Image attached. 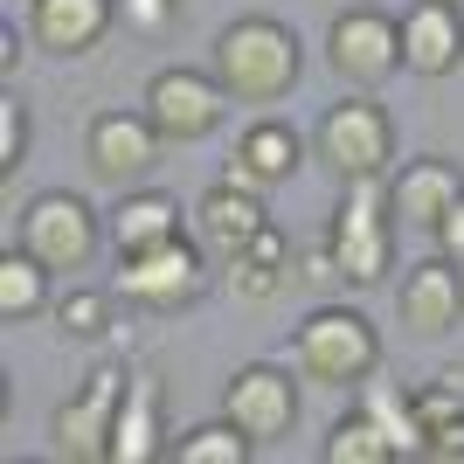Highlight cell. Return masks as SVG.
Listing matches in <instances>:
<instances>
[{"instance_id":"24","label":"cell","mask_w":464,"mask_h":464,"mask_svg":"<svg viewBox=\"0 0 464 464\" xmlns=\"http://www.w3.org/2000/svg\"><path fill=\"white\" fill-rule=\"evenodd\" d=\"M319 458H326V464H402V458H395V444L382 437V423H374L368 409H347V416L326 430Z\"/></svg>"},{"instance_id":"3","label":"cell","mask_w":464,"mask_h":464,"mask_svg":"<svg viewBox=\"0 0 464 464\" xmlns=\"http://www.w3.org/2000/svg\"><path fill=\"white\" fill-rule=\"evenodd\" d=\"M326 250H333L340 285H361V291L395 271V208L374 180H347V194L326 222Z\"/></svg>"},{"instance_id":"19","label":"cell","mask_w":464,"mask_h":464,"mask_svg":"<svg viewBox=\"0 0 464 464\" xmlns=\"http://www.w3.org/2000/svg\"><path fill=\"white\" fill-rule=\"evenodd\" d=\"M104 229H111L118 256H139V250H160V243H180V236H188V208H180L167 188H132L111 208Z\"/></svg>"},{"instance_id":"28","label":"cell","mask_w":464,"mask_h":464,"mask_svg":"<svg viewBox=\"0 0 464 464\" xmlns=\"http://www.w3.org/2000/svg\"><path fill=\"white\" fill-rule=\"evenodd\" d=\"M423 458H430V464H458V458H464V416L423 430Z\"/></svg>"},{"instance_id":"23","label":"cell","mask_w":464,"mask_h":464,"mask_svg":"<svg viewBox=\"0 0 464 464\" xmlns=\"http://www.w3.org/2000/svg\"><path fill=\"white\" fill-rule=\"evenodd\" d=\"M167 458H174V464H250L256 437H250V430H236L229 416H215V423L180 430L174 444H167Z\"/></svg>"},{"instance_id":"30","label":"cell","mask_w":464,"mask_h":464,"mask_svg":"<svg viewBox=\"0 0 464 464\" xmlns=\"http://www.w3.org/2000/svg\"><path fill=\"white\" fill-rule=\"evenodd\" d=\"M21 70V28H0V77Z\"/></svg>"},{"instance_id":"9","label":"cell","mask_w":464,"mask_h":464,"mask_svg":"<svg viewBox=\"0 0 464 464\" xmlns=\"http://www.w3.org/2000/svg\"><path fill=\"white\" fill-rule=\"evenodd\" d=\"M125 402V368H97L70 402L49 416V450L70 464H104L111 458V423Z\"/></svg>"},{"instance_id":"13","label":"cell","mask_w":464,"mask_h":464,"mask_svg":"<svg viewBox=\"0 0 464 464\" xmlns=\"http://www.w3.org/2000/svg\"><path fill=\"white\" fill-rule=\"evenodd\" d=\"M264 222H271L264 194H256V188H236V180H215V188L194 201V243H201L208 256H222V264H229V256L243 250Z\"/></svg>"},{"instance_id":"5","label":"cell","mask_w":464,"mask_h":464,"mask_svg":"<svg viewBox=\"0 0 464 464\" xmlns=\"http://www.w3.org/2000/svg\"><path fill=\"white\" fill-rule=\"evenodd\" d=\"M104 236L111 229H97V208L70 188H49L21 208V243H28L49 271H91V256H97Z\"/></svg>"},{"instance_id":"6","label":"cell","mask_w":464,"mask_h":464,"mask_svg":"<svg viewBox=\"0 0 464 464\" xmlns=\"http://www.w3.org/2000/svg\"><path fill=\"white\" fill-rule=\"evenodd\" d=\"M326 63L347 91H374L402 70V21L382 14V7H347V14L326 28Z\"/></svg>"},{"instance_id":"11","label":"cell","mask_w":464,"mask_h":464,"mask_svg":"<svg viewBox=\"0 0 464 464\" xmlns=\"http://www.w3.org/2000/svg\"><path fill=\"white\" fill-rule=\"evenodd\" d=\"M167 139L153 132V118L146 111H97L91 132H83V160H91L97 180H111V188H139V174L160 160Z\"/></svg>"},{"instance_id":"16","label":"cell","mask_w":464,"mask_h":464,"mask_svg":"<svg viewBox=\"0 0 464 464\" xmlns=\"http://www.w3.org/2000/svg\"><path fill=\"white\" fill-rule=\"evenodd\" d=\"M298 160H305V146H298V132H291L285 118H256V125H243V139H236L222 180L264 194V188H285V180L298 174Z\"/></svg>"},{"instance_id":"21","label":"cell","mask_w":464,"mask_h":464,"mask_svg":"<svg viewBox=\"0 0 464 464\" xmlns=\"http://www.w3.org/2000/svg\"><path fill=\"white\" fill-rule=\"evenodd\" d=\"M361 409H368L374 423H382V437L395 444V458H423V423H416V395L395 382H361Z\"/></svg>"},{"instance_id":"1","label":"cell","mask_w":464,"mask_h":464,"mask_svg":"<svg viewBox=\"0 0 464 464\" xmlns=\"http://www.w3.org/2000/svg\"><path fill=\"white\" fill-rule=\"evenodd\" d=\"M298 77H305V49H298V35L285 21L250 14L215 35V83L236 104H277V97L298 91Z\"/></svg>"},{"instance_id":"7","label":"cell","mask_w":464,"mask_h":464,"mask_svg":"<svg viewBox=\"0 0 464 464\" xmlns=\"http://www.w3.org/2000/svg\"><path fill=\"white\" fill-rule=\"evenodd\" d=\"M201 285H208V250L188 236L125 256V271H118V298H132L139 312H180L201 298Z\"/></svg>"},{"instance_id":"26","label":"cell","mask_w":464,"mask_h":464,"mask_svg":"<svg viewBox=\"0 0 464 464\" xmlns=\"http://www.w3.org/2000/svg\"><path fill=\"white\" fill-rule=\"evenodd\" d=\"M28 139H35V125H28V104H21V97H0V174H14V167H21Z\"/></svg>"},{"instance_id":"15","label":"cell","mask_w":464,"mask_h":464,"mask_svg":"<svg viewBox=\"0 0 464 464\" xmlns=\"http://www.w3.org/2000/svg\"><path fill=\"white\" fill-rule=\"evenodd\" d=\"M464 63V7L450 0H416L402 14V70L416 77H450Z\"/></svg>"},{"instance_id":"2","label":"cell","mask_w":464,"mask_h":464,"mask_svg":"<svg viewBox=\"0 0 464 464\" xmlns=\"http://www.w3.org/2000/svg\"><path fill=\"white\" fill-rule=\"evenodd\" d=\"M291 361L319 388H361L382 368V333H374L368 312H353V305H319V312H305V326L291 333Z\"/></svg>"},{"instance_id":"27","label":"cell","mask_w":464,"mask_h":464,"mask_svg":"<svg viewBox=\"0 0 464 464\" xmlns=\"http://www.w3.org/2000/svg\"><path fill=\"white\" fill-rule=\"evenodd\" d=\"M174 7H180V0H118V21L139 28V35H160V28L174 21Z\"/></svg>"},{"instance_id":"31","label":"cell","mask_w":464,"mask_h":464,"mask_svg":"<svg viewBox=\"0 0 464 464\" xmlns=\"http://www.w3.org/2000/svg\"><path fill=\"white\" fill-rule=\"evenodd\" d=\"M450 7H464V0H450Z\"/></svg>"},{"instance_id":"4","label":"cell","mask_w":464,"mask_h":464,"mask_svg":"<svg viewBox=\"0 0 464 464\" xmlns=\"http://www.w3.org/2000/svg\"><path fill=\"white\" fill-rule=\"evenodd\" d=\"M312 153H319V167L340 174V180H382L388 160H395V125H388V111L368 91H347L340 104L319 111Z\"/></svg>"},{"instance_id":"10","label":"cell","mask_w":464,"mask_h":464,"mask_svg":"<svg viewBox=\"0 0 464 464\" xmlns=\"http://www.w3.org/2000/svg\"><path fill=\"white\" fill-rule=\"evenodd\" d=\"M222 416H229L236 430H250L256 444H277V437H291V423H298V382H291L285 368H271V361H250V368H236L229 388H222Z\"/></svg>"},{"instance_id":"12","label":"cell","mask_w":464,"mask_h":464,"mask_svg":"<svg viewBox=\"0 0 464 464\" xmlns=\"http://www.w3.org/2000/svg\"><path fill=\"white\" fill-rule=\"evenodd\" d=\"M395 312H402V326L423 333V340L458 333L464 326V271L450 256H423V264L402 277V291H395Z\"/></svg>"},{"instance_id":"17","label":"cell","mask_w":464,"mask_h":464,"mask_svg":"<svg viewBox=\"0 0 464 464\" xmlns=\"http://www.w3.org/2000/svg\"><path fill=\"white\" fill-rule=\"evenodd\" d=\"M167 402H160V382L153 374H125V402H118V423H111V458L104 464H153L167 458Z\"/></svg>"},{"instance_id":"8","label":"cell","mask_w":464,"mask_h":464,"mask_svg":"<svg viewBox=\"0 0 464 464\" xmlns=\"http://www.w3.org/2000/svg\"><path fill=\"white\" fill-rule=\"evenodd\" d=\"M236 97L215 83V70H160L153 83H146V104L139 111L153 118L160 139H180V146H194V139H208L215 125H222V111H229Z\"/></svg>"},{"instance_id":"22","label":"cell","mask_w":464,"mask_h":464,"mask_svg":"<svg viewBox=\"0 0 464 464\" xmlns=\"http://www.w3.org/2000/svg\"><path fill=\"white\" fill-rule=\"evenodd\" d=\"M49 264H42L28 243H14V250L0 256V319H35L42 305H49Z\"/></svg>"},{"instance_id":"20","label":"cell","mask_w":464,"mask_h":464,"mask_svg":"<svg viewBox=\"0 0 464 464\" xmlns=\"http://www.w3.org/2000/svg\"><path fill=\"white\" fill-rule=\"evenodd\" d=\"M291 271H298V256H291V236L277 229V222H264V229H256L250 243L229 256V291L243 298V305H271L277 291L291 285Z\"/></svg>"},{"instance_id":"29","label":"cell","mask_w":464,"mask_h":464,"mask_svg":"<svg viewBox=\"0 0 464 464\" xmlns=\"http://www.w3.org/2000/svg\"><path fill=\"white\" fill-rule=\"evenodd\" d=\"M437 256H450V264L464 271V194H458V208L437 222Z\"/></svg>"},{"instance_id":"14","label":"cell","mask_w":464,"mask_h":464,"mask_svg":"<svg viewBox=\"0 0 464 464\" xmlns=\"http://www.w3.org/2000/svg\"><path fill=\"white\" fill-rule=\"evenodd\" d=\"M458 194H464V174L450 167V160L423 153V160H409L402 174L388 180V208H395L402 229H430L437 236V222L458 208Z\"/></svg>"},{"instance_id":"18","label":"cell","mask_w":464,"mask_h":464,"mask_svg":"<svg viewBox=\"0 0 464 464\" xmlns=\"http://www.w3.org/2000/svg\"><path fill=\"white\" fill-rule=\"evenodd\" d=\"M118 0H28V35L49 49V56H83L111 35Z\"/></svg>"},{"instance_id":"25","label":"cell","mask_w":464,"mask_h":464,"mask_svg":"<svg viewBox=\"0 0 464 464\" xmlns=\"http://www.w3.org/2000/svg\"><path fill=\"white\" fill-rule=\"evenodd\" d=\"M56 326H63V340H104L111 333V291H70V298H56Z\"/></svg>"}]
</instances>
